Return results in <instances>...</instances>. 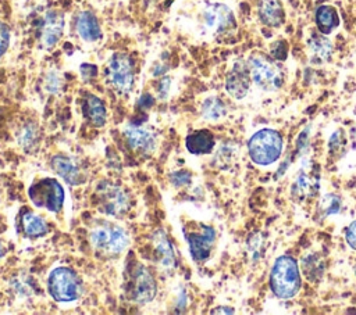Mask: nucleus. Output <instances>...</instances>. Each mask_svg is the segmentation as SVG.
Listing matches in <instances>:
<instances>
[{"mask_svg": "<svg viewBox=\"0 0 356 315\" xmlns=\"http://www.w3.org/2000/svg\"><path fill=\"white\" fill-rule=\"evenodd\" d=\"M300 272L291 255H281L275 259L270 273V287L275 297L288 300L300 290Z\"/></svg>", "mask_w": 356, "mask_h": 315, "instance_id": "obj_1", "label": "nucleus"}, {"mask_svg": "<svg viewBox=\"0 0 356 315\" xmlns=\"http://www.w3.org/2000/svg\"><path fill=\"white\" fill-rule=\"evenodd\" d=\"M89 241L97 254L113 258L128 247L129 235L124 228L113 222H103L90 230Z\"/></svg>", "mask_w": 356, "mask_h": 315, "instance_id": "obj_2", "label": "nucleus"}, {"mask_svg": "<svg viewBox=\"0 0 356 315\" xmlns=\"http://www.w3.org/2000/svg\"><path fill=\"white\" fill-rule=\"evenodd\" d=\"M47 293L57 303H71L78 300L83 291L79 275L68 266H57L47 276Z\"/></svg>", "mask_w": 356, "mask_h": 315, "instance_id": "obj_3", "label": "nucleus"}, {"mask_svg": "<svg viewBox=\"0 0 356 315\" xmlns=\"http://www.w3.org/2000/svg\"><path fill=\"white\" fill-rule=\"evenodd\" d=\"M93 197L102 212L110 216L120 218L129 211L131 197L128 191L115 182L102 180L95 189Z\"/></svg>", "mask_w": 356, "mask_h": 315, "instance_id": "obj_4", "label": "nucleus"}, {"mask_svg": "<svg viewBox=\"0 0 356 315\" xmlns=\"http://www.w3.org/2000/svg\"><path fill=\"white\" fill-rule=\"evenodd\" d=\"M248 151L254 164L270 165L281 155L282 137L274 129H260L249 139Z\"/></svg>", "mask_w": 356, "mask_h": 315, "instance_id": "obj_5", "label": "nucleus"}, {"mask_svg": "<svg viewBox=\"0 0 356 315\" xmlns=\"http://www.w3.org/2000/svg\"><path fill=\"white\" fill-rule=\"evenodd\" d=\"M106 78L108 85L118 94L127 96L135 83V61L124 51L114 53L106 65Z\"/></svg>", "mask_w": 356, "mask_h": 315, "instance_id": "obj_6", "label": "nucleus"}, {"mask_svg": "<svg viewBox=\"0 0 356 315\" xmlns=\"http://www.w3.org/2000/svg\"><path fill=\"white\" fill-rule=\"evenodd\" d=\"M28 197L38 208L60 212L64 205V189L54 178H40L28 187Z\"/></svg>", "mask_w": 356, "mask_h": 315, "instance_id": "obj_7", "label": "nucleus"}, {"mask_svg": "<svg viewBox=\"0 0 356 315\" xmlns=\"http://www.w3.org/2000/svg\"><path fill=\"white\" fill-rule=\"evenodd\" d=\"M252 80L266 92L278 90L284 83V74L280 65L270 57L254 53L248 58Z\"/></svg>", "mask_w": 356, "mask_h": 315, "instance_id": "obj_8", "label": "nucleus"}, {"mask_svg": "<svg viewBox=\"0 0 356 315\" xmlns=\"http://www.w3.org/2000/svg\"><path fill=\"white\" fill-rule=\"evenodd\" d=\"M128 297L138 305H145L156 297L157 283L152 271L140 264L135 262L128 269Z\"/></svg>", "mask_w": 356, "mask_h": 315, "instance_id": "obj_9", "label": "nucleus"}, {"mask_svg": "<svg viewBox=\"0 0 356 315\" xmlns=\"http://www.w3.org/2000/svg\"><path fill=\"white\" fill-rule=\"evenodd\" d=\"M320 167L314 161H306L298 171L289 194L296 203H303L313 198L320 190Z\"/></svg>", "mask_w": 356, "mask_h": 315, "instance_id": "obj_10", "label": "nucleus"}, {"mask_svg": "<svg viewBox=\"0 0 356 315\" xmlns=\"http://www.w3.org/2000/svg\"><path fill=\"white\" fill-rule=\"evenodd\" d=\"M195 229H185L184 235L193 261L204 262L211 255L216 241L214 228L204 223H195Z\"/></svg>", "mask_w": 356, "mask_h": 315, "instance_id": "obj_11", "label": "nucleus"}, {"mask_svg": "<svg viewBox=\"0 0 356 315\" xmlns=\"http://www.w3.org/2000/svg\"><path fill=\"white\" fill-rule=\"evenodd\" d=\"M204 31L213 35H222L235 28V15L222 3H209L200 14Z\"/></svg>", "mask_w": 356, "mask_h": 315, "instance_id": "obj_12", "label": "nucleus"}, {"mask_svg": "<svg viewBox=\"0 0 356 315\" xmlns=\"http://www.w3.org/2000/svg\"><path fill=\"white\" fill-rule=\"evenodd\" d=\"M64 33V15L58 10H49L40 21L39 40L44 49L57 46Z\"/></svg>", "mask_w": 356, "mask_h": 315, "instance_id": "obj_13", "label": "nucleus"}, {"mask_svg": "<svg viewBox=\"0 0 356 315\" xmlns=\"http://www.w3.org/2000/svg\"><path fill=\"white\" fill-rule=\"evenodd\" d=\"M53 171L70 186H79L86 182V172L83 167L72 157L57 154L50 160Z\"/></svg>", "mask_w": 356, "mask_h": 315, "instance_id": "obj_14", "label": "nucleus"}, {"mask_svg": "<svg viewBox=\"0 0 356 315\" xmlns=\"http://www.w3.org/2000/svg\"><path fill=\"white\" fill-rule=\"evenodd\" d=\"M250 82H252V76H250L248 61L238 60L234 62L232 68L227 74L225 90L234 99L241 100L248 94Z\"/></svg>", "mask_w": 356, "mask_h": 315, "instance_id": "obj_15", "label": "nucleus"}, {"mask_svg": "<svg viewBox=\"0 0 356 315\" xmlns=\"http://www.w3.org/2000/svg\"><path fill=\"white\" fill-rule=\"evenodd\" d=\"M152 250H153V259L154 262L164 271H171L177 265L175 248L168 236L163 229L156 230L150 239Z\"/></svg>", "mask_w": 356, "mask_h": 315, "instance_id": "obj_16", "label": "nucleus"}, {"mask_svg": "<svg viewBox=\"0 0 356 315\" xmlns=\"http://www.w3.org/2000/svg\"><path fill=\"white\" fill-rule=\"evenodd\" d=\"M74 29L76 36L85 43H96L102 39L103 32L100 22L90 10H81L74 18Z\"/></svg>", "mask_w": 356, "mask_h": 315, "instance_id": "obj_17", "label": "nucleus"}, {"mask_svg": "<svg viewBox=\"0 0 356 315\" xmlns=\"http://www.w3.org/2000/svg\"><path fill=\"white\" fill-rule=\"evenodd\" d=\"M124 136L128 146L140 154H150L156 147V136L149 129L131 125L124 129Z\"/></svg>", "mask_w": 356, "mask_h": 315, "instance_id": "obj_18", "label": "nucleus"}, {"mask_svg": "<svg viewBox=\"0 0 356 315\" xmlns=\"http://www.w3.org/2000/svg\"><path fill=\"white\" fill-rule=\"evenodd\" d=\"M18 229L25 237H29V239L43 237L50 230L47 222L40 215H38L29 210H22L19 212Z\"/></svg>", "mask_w": 356, "mask_h": 315, "instance_id": "obj_19", "label": "nucleus"}, {"mask_svg": "<svg viewBox=\"0 0 356 315\" xmlns=\"http://www.w3.org/2000/svg\"><path fill=\"white\" fill-rule=\"evenodd\" d=\"M82 115L90 125L103 126L107 122L106 103L96 94H86L82 100Z\"/></svg>", "mask_w": 356, "mask_h": 315, "instance_id": "obj_20", "label": "nucleus"}, {"mask_svg": "<svg viewBox=\"0 0 356 315\" xmlns=\"http://www.w3.org/2000/svg\"><path fill=\"white\" fill-rule=\"evenodd\" d=\"M216 140L214 135L209 129H197L191 132L185 137V147L191 154L203 155L211 153L214 148Z\"/></svg>", "mask_w": 356, "mask_h": 315, "instance_id": "obj_21", "label": "nucleus"}, {"mask_svg": "<svg viewBox=\"0 0 356 315\" xmlns=\"http://www.w3.org/2000/svg\"><path fill=\"white\" fill-rule=\"evenodd\" d=\"M257 14L260 21L270 28L281 26L285 19L284 7L280 0H259Z\"/></svg>", "mask_w": 356, "mask_h": 315, "instance_id": "obj_22", "label": "nucleus"}, {"mask_svg": "<svg viewBox=\"0 0 356 315\" xmlns=\"http://www.w3.org/2000/svg\"><path fill=\"white\" fill-rule=\"evenodd\" d=\"M310 60L316 64H323L328 61L332 56V43L323 33H313L307 42Z\"/></svg>", "mask_w": 356, "mask_h": 315, "instance_id": "obj_23", "label": "nucleus"}, {"mask_svg": "<svg viewBox=\"0 0 356 315\" xmlns=\"http://www.w3.org/2000/svg\"><path fill=\"white\" fill-rule=\"evenodd\" d=\"M314 19H316L318 32L323 35L331 33L339 24V17L337 10L332 6H327V4H323L316 10Z\"/></svg>", "mask_w": 356, "mask_h": 315, "instance_id": "obj_24", "label": "nucleus"}, {"mask_svg": "<svg viewBox=\"0 0 356 315\" xmlns=\"http://www.w3.org/2000/svg\"><path fill=\"white\" fill-rule=\"evenodd\" d=\"M200 114L207 121H218L227 114V107L224 101L216 96H210L203 100L200 105Z\"/></svg>", "mask_w": 356, "mask_h": 315, "instance_id": "obj_25", "label": "nucleus"}, {"mask_svg": "<svg viewBox=\"0 0 356 315\" xmlns=\"http://www.w3.org/2000/svg\"><path fill=\"white\" fill-rule=\"evenodd\" d=\"M341 207H342V201H341L339 196H337V194H325V196H323L318 200L314 216H316L317 221L325 219L330 215L338 214L341 211Z\"/></svg>", "mask_w": 356, "mask_h": 315, "instance_id": "obj_26", "label": "nucleus"}, {"mask_svg": "<svg viewBox=\"0 0 356 315\" xmlns=\"http://www.w3.org/2000/svg\"><path fill=\"white\" fill-rule=\"evenodd\" d=\"M302 271L309 280H318L323 276L324 265L323 259L317 254H310L302 259Z\"/></svg>", "mask_w": 356, "mask_h": 315, "instance_id": "obj_27", "label": "nucleus"}, {"mask_svg": "<svg viewBox=\"0 0 356 315\" xmlns=\"http://www.w3.org/2000/svg\"><path fill=\"white\" fill-rule=\"evenodd\" d=\"M39 139V128L33 122H26L19 128L18 132V143L25 148V150H32Z\"/></svg>", "mask_w": 356, "mask_h": 315, "instance_id": "obj_28", "label": "nucleus"}, {"mask_svg": "<svg viewBox=\"0 0 356 315\" xmlns=\"http://www.w3.org/2000/svg\"><path fill=\"white\" fill-rule=\"evenodd\" d=\"M63 87V76L58 71L50 69L44 76V89L47 93H57Z\"/></svg>", "mask_w": 356, "mask_h": 315, "instance_id": "obj_29", "label": "nucleus"}, {"mask_svg": "<svg viewBox=\"0 0 356 315\" xmlns=\"http://www.w3.org/2000/svg\"><path fill=\"white\" fill-rule=\"evenodd\" d=\"M346 144V139L343 136V132L342 130H337L331 139H330V154L331 155H337V154H341V151L343 150Z\"/></svg>", "mask_w": 356, "mask_h": 315, "instance_id": "obj_30", "label": "nucleus"}, {"mask_svg": "<svg viewBox=\"0 0 356 315\" xmlns=\"http://www.w3.org/2000/svg\"><path fill=\"white\" fill-rule=\"evenodd\" d=\"M170 180L174 187H184L191 183L192 175H191V172H188L185 169H179V171H175L171 173Z\"/></svg>", "mask_w": 356, "mask_h": 315, "instance_id": "obj_31", "label": "nucleus"}, {"mask_svg": "<svg viewBox=\"0 0 356 315\" xmlns=\"http://www.w3.org/2000/svg\"><path fill=\"white\" fill-rule=\"evenodd\" d=\"M10 39H11V32H10L8 25L0 19V60L8 50Z\"/></svg>", "mask_w": 356, "mask_h": 315, "instance_id": "obj_32", "label": "nucleus"}, {"mask_svg": "<svg viewBox=\"0 0 356 315\" xmlns=\"http://www.w3.org/2000/svg\"><path fill=\"white\" fill-rule=\"evenodd\" d=\"M286 54H288V44L285 43V40H277L271 44L270 56L275 61H284L286 58Z\"/></svg>", "mask_w": 356, "mask_h": 315, "instance_id": "obj_33", "label": "nucleus"}, {"mask_svg": "<svg viewBox=\"0 0 356 315\" xmlns=\"http://www.w3.org/2000/svg\"><path fill=\"white\" fill-rule=\"evenodd\" d=\"M79 72H81V76L85 82H90L97 75V67L90 64V62H83L79 68Z\"/></svg>", "mask_w": 356, "mask_h": 315, "instance_id": "obj_34", "label": "nucleus"}, {"mask_svg": "<svg viewBox=\"0 0 356 315\" xmlns=\"http://www.w3.org/2000/svg\"><path fill=\"white\" fill-rule=\"evenodd\" d=\"M170 85H171V79L168 76H164L159 80V85H157V94L160 99H165L168 96V92H170Z\"/></svg>", "mask_w": 356, "mask_h": 315, "instance_id": "obj_35", "label": "nucleus"}, {"mask_svg": "<svg viewBox=\"0 0 356 315\" xmlns=\"http://www.w3.org/2000/svg\"><path fill=\"white\" fill-rule=\"evenodd\" d=\"M345 237H346V241L348 244L356 250V221H353L345 230Z\"/></svg>", "mask_w": 356, "mask_h": 315, "instance_id": "obj_36", "label": "nucleus"}, {"mask_svg": "<svg viewBox=\"0 0 356 315\" xmlns=\"http://www.w3.org/2000/svg\"><path fill=\"white\" fill-rule=\"evenodd\" d=\"M153 103H154V100H153V97H152L150 93H143V94L140 96V99H139V105H140L142 108H150V107L153 105Z\"/></svg>", "mask_w": 356, "mask_h": 315, "instance_id": "obj_37", "label": "nucleus"}, {"mask_svg": "<svg viewBox=\"0 0 356 315\" xmlns=\"http://www.w3.org/2000/svg\"><path fill=\"white\" fill-rule=\"evenodd\" d=\"M213 314H234V309L229 307H217L211 311Z\"/></svg>", "mask_w": 356, "mask_h": 315, "instance_id": "obj_38", "label": "nucleus"}, {"mask_svg": "<svg viewBox=\"0 0 356 315\" xmlns=\"http://www.w3.org/2000/svg\"><path fill=\"white\" fill-rule=\"evenodd\" d=\"M4 254H6V247H4L3 241L0 240V259L4 257Z\"/></svg>", "mask_w": 356, "mask_h": 315, "instance_id": "obj_39", "label": "nucleus"}, {"mask_svg": "<svg viewBox=\"0 0 356 315\" xmlns=\"http://www.w3.org/2000/svg\"><path fill=\"white\" fill-rule=\"evenodd\" d=\"M355 132H356V128H355Z\"/></svg>", "mask_w": 356, "mask_h": 315, "instance_id": "obj_40", "label": "nucleus"}, {"mask_svg": "<svg viewBox=\"0 0 356 315\" xmlns=\"http://www.w3.org/2000/svg\"><path fill=\"white\" fill-rule=\"evenodd\" d=\"M355 271H356V269H355Z\"/></svg>", "mask_w": 356, "mask_h": 315, "instance_id": "obj_41", "label": "nucleus"}]
</instances>
